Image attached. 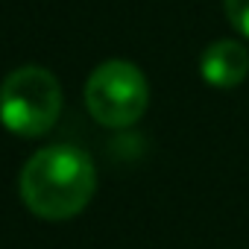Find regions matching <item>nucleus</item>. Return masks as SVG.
Here are the masks:
<instances>
[{"mask_svg": "<svg viewBox=\"0 0 249 249\" xmlns=\"http://www.w3.org/2000/svg\"><path fill=\"white\" fill-rule=\"evenodd\" d=\"M97 191V167L91 156L73 144L38 150L21 170V199L41 220H71L91 202Z\"/></svg>", "mask_w": 249, "mask_h": 249, "instance_id": "f257e3e1", "label": "nucleus"}, {"mask_svg": "<svg viewBox=\"0 0 249 249\" xmlns=\"http://www.w3.org/2000/svg\"><path fill=\"white\" fill-rule=\"evenodd\" d=\"M62 85L38 65L15 68L0 82V123L21 138L47 135L62 114Z\"/></svg>", "mask_w": 249, "mask_h": 249, "instance_id": "f03ea898", "label": "nucleus"}, {"mask_svg": "<svg viewBox=\"0 0 249 249\" xmlns=\"http://www.w3.org/2000/svg\"><path fill=\"white\" fill-rule=\"evenodd\" d=\"M150 106V85L138 65L108 59L97 65L85 82V108L106 129H126L144 117Z\"/></svg>", "mask_w": 249, "mask_h": 249, "instance_id": "7ed1b4c3", "label": "nucleus"}, {"mask_svg": "<svg viewBox=\"0 0 249 249\" xmlns=\"http://www.w3.org/2000/svg\"><path fill=\"white\" fill-rule=\"evenodd\" d=\"M199 73L211 88H237L249 76V50L234 38H220L202 50Z\"/></svg>", "mask_w": 249, "mask_h": 249, "instance_id": "20e7f679", "label": "nucleus"}, {"mask_svg": "<svg viewBox=\"0 0 249 249\" xmlns=\"http://www.w3.org/2000/svg\"><path fill=\"white\" fill-rule=\"evenodd\" d=\"M223 6H226L229 24H231L243 38H249V0H223Z\"/></svg>", "mask_w": 249, "mask_h": 249, "instance_id": "39448f33", "label": "nucleus"}]
</instances>
